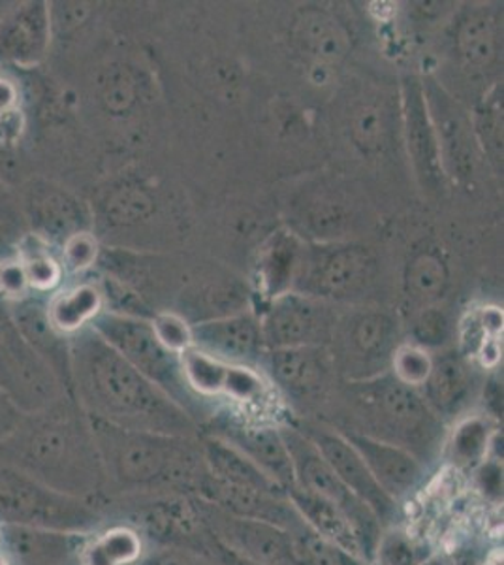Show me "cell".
Masks as SVG:
<instances>
[{
    "instance_id": "obj_1",
    "label": "cell",
    "mask_w": 504,
    "mask_h": 565,
    "mask_svg": "<svg viewBox=\"0 0 504 565\" xmlns=\"http://www.w3.org/2000/svg\"><path fill=\"white\" fill-rule=\"evenodd\" d=\"M71 394L85 415L117 428L194 437L196 418L128 364L93 328L71 340Z\"/></svg>"
},
{
    "instance_id": "obj_2",
    "label": "cell",
    "mask_w": 504,
    "mask_h": 565,
    "mask_svg": "<svg viewBox=\"0 0 504 565\" xmlns=\"http://www.w3.org/2000/svg\"><path fill=\"white\" fill-rule=\"evenodd\" d=\"M0 462L98 508L106 495L103 462L89 417L72 396L42 412L23 415L20 426L0 441Z\"/></svg>"
},
{
    "instance_id": "obj_3",
    "label": "cell",
    "mask_w": 504,
    "mask_h": 565,
    "mask_svg": "<svg viewBox=\"0 0 504 565\" xmlns=\"http://www.w3.org/2000/svg\"><path fill=\"white\" fill-rule=\"evenodd\" d=\"M339 431H354L409 450L426 468L437 462L447 439V424L435 415L418 388L394 373L367 381H343L339 388Z\"/></svg>"
},
{
    "instance_id": "obj_4",
    "label": "cell",
    "mask_w": 504,
    "mask_h": 565,
    "mask_svg": "<svg viewBox=\"0 0 504 565\" xmlns=\"http://www.w3.org/2000/svg\"><path fill=\"white\" fill-rule=\"evenodd\" d=\"M89 423L103 462L104 494H140L199 479L204 455L192 437L125 430L96 418Z\"/></svg>"
},
{
    "instance_id": "obj_5",
    "label": "cell",
    "mask_w": 504,
    "mask_h": 565,
    "mask_svg": "<svg viewBox=\"0 0 504 565\" xmlns=\"http://www.w3.org/2000/svg\"><path fill=\"white\" fill-rule=\"evenodd\" d=\"M103 524L104 514L96 503L57 492L0 462V526L87 535Z\"/></svg>"
},
{
    "instance_id": "obj_6",
    "label": "cell",
    "mask_w": 504,
    "mask_h": 565,
    "mask_svg": "<svg viewBox=\"0 0 504 565\" xmlns=\"http://www.w3.org/2000/svg\"><path fill=\"white\" fill-rule=\"evenodd\" d=\"M378 260L357 242H303L292 290L328 303H351L375 285Z\"/></svg>"
},
{
    "instance_id": "obj_7",
    "label": "cell",
    "mask_w": 504,
    "mask_h": 565,
    "mask_svg": "<svg viewBox=\"0 0 504 565\" xmlns=\"http://www.w3.org/2000/svg\"><path fill=\"white\" fill-rule=\"evenodd\" d=\"M90 328L191 417L204 412L199 396L186 385L181 356L160 343L151 319L103 311Z\"/></svg>"
},
{
    "instance_id": "obj_8",
    "label": "cell",
    "mask_w": 504,
    "mask_h": 565,
    "mask_svg": "<svg viewBox=\"0 0 504 565\" xmlns=\"http://www.w3.org/2000/svg\"><path fill=\"white\" fill-rule=\"evenodd\" d=\"M401 343L403 328L396 313L364 306L339 313L328 349L339 380L367 381L389 372Z\"/></svg>"
},
{
    "instance_id": "obj_9",
    "label": "cell",
    "mask_w": 504,
    "mask_h": 565,
    "mask_svg": "<svg viewBox=\"0 0 504 565\" xmlns=\"http://www.w3.org/2000/svg\"><path fill=\"white\" fill-rule=\"evenodd\" d=\"M279 430L292 458L296 487L332 501L333 505L341 509V513L345 514L346 521L356 533L365 562L371 564L375 558L378 537L384 530L383 522L378 521L377 514L365 501L352 494L351 490L339 481L330 463L298 426L282 424Z\"/></svg>"
},
{
    "instance_id": "obj_10",
    "label": "cell",
    "mask_w": 504,
    "mask_h": 565,
    "mask_svg": "<svg viewBox=\"0 0 504 565\" xmlns=\"http://www.w3.org/2000/svg\"><path fill=\"white\" fill-rule=\"evenodd\" d=\"M0 391L25 415L71 396L52 367L26 343L4 300H0Z\"/></svg>"
},
{
    "instance_id": "obj_11",
    "label": "cell",
    "mask_w": 504,
    "mask_h": 565,
    "mask_svg": "<svg viewBox=\"0 0 504 565\" xmlns=\"http://www.w3.org/2000/svg\"><path fill=\"white\" fill-rule=\"evenodd\" d=\"M450 53L467 82L480 87H495L503 65V15L498 8L471 4L455 13L450 26Z\"/></svg>"
},
{
    "instance_id": "obj_12",
    "label": "cell",
    "mask_w": 504,
    "mask_h": 565,
    "mask_svg": "<svg viewBox=\"0 0 504 565\" xmlns=\"http://www.w3.org/2000/svg\"><path fill=\"white\" fill-rule=\"evenodd\" d=\"M258 317L266 351H274L328 348L339 313L333 303L290 290L266 303Z\"/></svg>"
},
{
    "instance_id": "obj_13",
    "label": "cell",
    "mask_w": 504,
    "mask_h": 565,
    "mask_svg": "<svg viewBox=\"0 0 504 565\" xmlns=\"http://www.w3.org/2000/svg\"><path fill=\"white\" fill-rule=\"evenodd\" d=\"M269 385L288 402L309 409L328 399L337 383V372L328 348L274 349L266 351L260 366Z\"/></svg>"
},
{
    "instance_id": "obj_14",
    "label": "cell",
    "mask_w": 504,
    "mask_h": 565,
    "mask_svg": "<svg viewBox=\"0 0 504 565\" xmlns=\"http://www.w3.org/2000/svg\"><path fill=\"white\" fill-rule=\"evenodd\" d=\"M429 114L441 148L442 168L453 181H471L480 159L479 141L474 136L473 119L465 106L433 76L421 77Z\"/></svg>"
},
{
    "instance_id": "obj_15",
    "label": "cell",
    "mask_w": 504,
    "mask_h": 565,
    "mask_svg": "<svg viewBox=\"0 0 504 565\" xmlns=\"http://www.w3.org/2000/svg\"><path fill=\"white\" fill-rule=\"evenodd\" d=\"M399 121L401 136L415 170L416 180L423 191L439 193L444 189L447 174L442 168L441 148L429 114L421 77L407 74L399 90Z\"/></svg>"
},
{
    "instance_id": "obj_16",
    "label": "cell",
    "mask_w": 504,
    "mask_h": 565,
    "mask_svg": "<svg viewBox=\"0 0 504 565\" xmlns=\"http://www.w3.org/2000/svg\"><path fill=\"white\" fill-rule=\"evenodd\" d=\"M300 430L313 441L339 481L375 511L384 527L389 526L397 516V503L378 487L354 445L341 431L324 424L307 423Z\"/></svg>"
},
{
    "instance_id": "obj_17",
    "label": "cell",
    "mask_w": 504,
    "mask_h": 565,
    "mask_svg": "<svg viewBox=\"0 0 504 565\" xmlns=\"http://www.w3.org/2000/svg\"><path fill=\"white\" fill-rule=\"evenodd\" d=\"M26 228L58 249L79 232L93 231V210L76 194L47 181L32 183L23 202Z\"/></svg>"
},
{
    "instance_id": "obj_18",
    "label": "cell",
    "mask_w": 504,
    "mask_h": 565,
    "mask_svg": "<svg viewBox=\"0 0 504 565\" xmlns=\"http://www.w3.org/2000/svg\"><path fill=\"white\" fill-rule=\"evenodd\" d=\"M192 348L230 366L255 367L266 353L260 317L250 309L192 324Z\"/></svg>"
},
{
    "instance_id": "obj_19",
    "label": "cell",
    "mask_w": 504,
    "mask_h": 565,
    "mask_svg": "<svg viewBox=\"0 0 504 565\" xmlns=\"http://www.w3.org/2000/svg\"><path fill=\"white\" fill-rule=\"evenodd\" d=\"M213 428V436L239 450L243 457L249 458L282 489H290L294 484L292 458L279 426L250 423L234 415H215Z\"/></svg>"
},
{
    "instance_id": "obj_20",
    "label": "cell",
    "mask_w": 504,
    "mask_h": 565,
    "mask_svg": "<svg viewBox=\"0 0 504 565\" xmlns=\"http://www.w3.org/2000/svg\"><path fill=\"white\" fill-rule=\"evenodd\" d=\"M479 370L473 359L450 348L431 353V372L421 385L420 394L442 423H453L465 417L479 394Z\"/></svg>"
},
{
    "instance_id": "obj_21",
    "label": "cell",
    "mask_w": 504,
    "mask_h": 565,
    "mask_svg": "<svg viewBox=\"0 0 504 565\" xmlns=\"http://www.w3.org/2000/svg\"><path fill=\"white\" fill-rule=\"evenodd\" d=\"M218 543L242 558L260 565H300L292 533L269 522L217 511L211 514Z\"/></svg>"
},
{
    "instance_id": "obj_22",
    "label": "cell",
    "mask_w": 504,
    "mask_h": 565,
    "mask_svg": "<svg viewBox=\"0 0 504 565\" xmlns=\"http://www.w3.org/2000/svg\"><path fill=\"white\" fill-rule=\"evenodd\" d=\"M52 40L50 2H21L0 21V66H39L47 57Z\"/></svg>"
},
{
    "instance_id": "obj_23",
    "label": "cell",
    "mask_w": 504,
    "mask_h": 565,
    "mask_svg": "<svg viewBox=\"0 0 504 565\" xmlns=\"http://www.w3.org/2000/svg\"><path fill=\"white\" fill-rule=\"evenodd\" d=\"M341 434L354 445L360 457L364 458L365 466L378 487L396 503L412 498L428 481V468L412 457L409 450L354 431Z\"/></svg>"
},
{
    "instance_id": "obj_24",
    "label": "cell",
    "mask_w": 504,
    "mask_h": 565,
    "mask_svg": "<svg viewBox=\"0 0 504 565\" xmlns=\"http://www.w3.org/2000/svg\"><path fill=\"white\" fill-rule=\"evenodd\" d=\"M290 40L298 53L322 66L339 65L352 50L351 31L326 8H300L290 23Z\"/></svg>"
},
{
    "instance_id": "obj_25",
    "label": "cell",
    "mask_w": 504,
    "mask_h": 565,
    "mask_svg": "<svg viewBox=\"0 0 504 565\" xmlns=\"http://www.w3.org/2000/svg\"><path fill=\"white\" fill-rule=\"evenodd\" d=\"M7 303L26 343L52 367L71 394V340L53 328L45 311V296L31 295Z\"/></svg>"
},
{
    "instance_id": "obj_26",
    "label": "cell",
    "mask_w": 504,
    "mask_h": 565,
    "mask_svg": "<svg viewBox=\"0 0 504 565\" xmlns=\"http://www.w3.org/2000/svg\"><path fill=\"white\" fill-rule=\"evenodd\" d=\"M450 266L441 247L421 242L410 250L403 268V302L410 317L423 309L439 308L450 290Z\"/></svg>"
},
{
    "instance_id": "obj_27",
    "label": "cell",
    "mask_w": 504,
    "mask_h": 565,
    "mask_svg": "<svg viewBox=\"0 0 504 565\" xmlns=\"http://www.w3.org/2000/svg\"><path fill=\"white\" fill-rule=\"evenodd\" d=\"M45 311L58 334L72 340L93 327V322L106 311L103 287L90 279L64 282L61 289L45 298Z\"/></svg>"
},
{
    "instance_id": "obj_28",
    "label": "cell",
    "mask_w": 504,
    "mask_h": 565,
    "mask_svg": "<svg viewBox=\"0 0 504 565\" xmlns=\"http://www.w3.org/2000/svg\"><path fill=\"white\" fill-rule=\"evenodd\" d=\"M205 471L213 481L234 487V489L253 490L269 495H287V490L281 484L266 476L262 469L243 457L239 450L218 439V437H205L202 444Z\"/></svg>"
},
{
    "instance_id": "obj_29",
    "label": "cell",
    "mask_w": 504,
    "mask_h": 565,
    "mask_svg": "<svg viewBox=\"0 0 504 565\" xmlns=\"http://www.w3.org/2000/svg\"><path fill=\"white\" fill-rule=\"evenodd\" d=\"M303 239L292 231H277L260 249L256 285L266 303L292 290L300 266Z\"/></svg>"
},
{
    "instance_id": "obj_30",
    "label": "cell",
    "mask_w": 504,
    "mask_h": 565,
    "mask_svg": "<svg viewBox=\"0 0 504 565\" xmlns=\"http://www.w3.org/2000/svg\"><path fill=\"white\" fill-rule=\"evenodd\" d=\"M287 498L301 522L319 537L343 548L346 553L354 554L357 558L364 559L362 546L357 541L356 533L346 521L345 514L341 513L337 505L332 501L324 500L320 495L311 494L307 490L292 484L287 489ZM365 562V559H364Z\"/></svg>"
},
{
    "instance_id": "obj_31",
    "label": "cell",
    "mask_w": 504,
    "mask_h": 565,
    "mask_svg": "<svg viewBox=\"0 0 504 565\" xmlns=\"http://www.w3.org/2000/svg\"><path fill=\"white\" fill-rule=\"evenodd\" d=\"M157 212L151 189L140 181H119L106 189L93 210L95 225L106 231H125L146 223Z\"/></svg>"
},
{
    "instance_id": "obj_32",
    "label": "cell",
    "mask_w": 504,
    "mask_h": 565,
    "mask_svg": "<svg viewBox=\"0 0 504 565\" xmlns=\"http://www.w3.org/2000/svg\"><path fill=\"white\" fill-rule=\"evenodd\" d=\"M143 556V540L132 526L114 524L82 535L74 565H138Z\"/></svg>"
},
{
    "instance_id": "obj_33",
    "label": "cell",
    "mask_w": 504,
    "mask_h": 565,
    "mask_svg": "<svg viewBox=\"0 0 504 565\" xmlns=\"http://www.w3.org/2000/svg\"><path fill=\"white\" fill-rule=\"evenodd\" d=\"M498 431L492 420L482 415H465L458 418L450 434H447L442 455L453 468L461 471H476L485 458L492 455L493 441Z\"/></svg>"
},
{
    "instance_id": "obj_34",
    "label": "cell",
    "mask_w": 504,
    "mask_h": 565,
    "mask_svg": "<svg viewBox=\"0 0 504 565\" xmlns=\"http://www.w3.org/2000/svg\"><path fill=\"white\" fill-rule=\"evenodd\" d=\"M15 257L20 258L21 268L25 271L31 295L47 298L66 282L68 276L64 271L58 250L31 232L18 239Z\"/></svg>"
},
{
    "instance_id": "obj_35",
    "label": "cell",
    "mask_w": 504,
    "mask_h": 565,
    "mask_svg": "<svg viewBox=\"0 0 504 565\" xmlns=\"http://www.w3.org/2000/svg\"><path fill=\"white\" fill-rule=\"evenodd\" d=\"M143 89L140 72L127 63H109L95 77L96 103L108 116H130L140 106Z\"/></svg>"
},
{
    "instance_id": "obj_36",
    "label": "cell",
    "mask_w": 504,
    "mask_h": 565,
    "mask_svg": "<svg viewBox=\"0 0 504 565\" xmlns=\"http://www.w3.org/2000/svg\"><path fill=\"white\" fill-rule=\"evenodd\" d=\"M474 136L484 161L501 174L503 172V85L497 84L479 98L471 114Z\"/></svg>"
},
{
    "instance_id": "obj_37",
    "label": "cell",
    "mask_w": 504,
    "mask_h": 565,
    "mask_svg": "<svg viewBox=\"0 0 504 565\" xmlns=\"http://www.w3.org/2000/svg\"><path fill=\"white\" fill-rule=\"evenodd\" d=\"M181 356V367L185 375L186 385L199 398H215L223 396L224 381L230 364L213 359L199 349H186Z\"/></svg>"
},
{
    "instance_id": "obj_38",
    "label": "cell",
    "mask_w": 504,
    "mask_h": 565,
    "mask_svg": "<svg viewBox=\"0 0 504 565\" xmlns=\"http://www.w3.org/2000/svg\"><path fill=\"white\" fill-rule=\"evenodd\" d=\"M433 554V546L428 541L418 540L401 527H388L378 537L373 562L378 565H420Z\"/></svg>"
},
{
    "instance_id": "obj_39",
    "label": "cell",
    "mask_w": 504,
    "mask_h": 565,
    "mask_svg": "<svg viewBox=\"0 0 504 565\" xmlns=\"http://www.w3.org/2000/svg\"><path fill=\"white\" fill-rule=\"evenodd\" d=\"M389 135L388 111L377 103L357 104L352 111L351 136L364 153L383 151Z\"/></svg>"
},
{
    "instance_id": "obj_40",
    "label": "cell",
    "mask_w": 504,
    "mask_h": 565,
    "mask_svg": "<svg viewBox=\"0 0 504 565\" xmlns=\"http://www.w3.org/2000/svg\"><path fill=\"white\" fill-rule=\"evenodd\" d=\"M455 327L441 308L423 309L410 317L409 343L429 353L444 351L452 345Z\"/></svg>"
},
{
    "instance_id": "obj_41",
    "label": "cell",
    "mask_w": 504,
    "mask_h": 565,
    "mask_svg": "<svg viewBox=\"0 0 504 565\" xmlns=\"http://www.w3.org/2000/svg\"><path fill=\"white\" fill-rule=\"evenodd\" d=\"M292 537L300 565H367L364 559L328 543L307 526L292 533Z\"/></svg>"
},
{
    "instance_id": "obj_42",
    "label": "cell",
    "mask_w": 504,
    "mask_h": 565,
    "mask_svg": "<svg viewBox=\"0 0 504 565\" xmlns=\"http://www.w3.org/2000/svg\"><path fill=\"white\" fill-rule=\"evenodd\" d=\"M58 257L63 263L66 276H85L87 271L93 270L100 253H103V245L96 238L93 231L79 232L71 239H66L61 247H58Z\"/></svg>"
},
{
    "instance_id": "obj_43",
    "label": "cell",
    "mask_w": 504,
    "mask_h": 565,
    "mask_svg": "<svg viewBox=\"0 0 504 565\" xmlns=\"http://www.w3.org/2000/svg\"><path fill=\"white\" fill-rule=\"evenodd\" d=\"M268 381L255 367L228 366L223 396L243 405L262 404L268 396Z\"/></svg>"
},
{
    "instance_id": "obj_44",
    "label": "cell",
    "mask_w": 504,
    "mask_h": 565,
    "mask_svg": "<svg viewBox=\"0 0 504 565\" xmlns=\"http://www.w3.org/2000/svg\"><path fill=\"white\" fill-rule=\"evenodd\" d=\"M389 372L394 373L397 380L405 385L420 391L431 372V353L418 345H412L409 341H403L392 359Z\"/></svg>"
},
{
    "instance_id": "obj_45",
    "label": "cell",
    "mask_w": 504,
    "mask_h": 565,
    "mask_svg": "<svg viewBox=\"0 0 504 565\" xmlns=\"http://www.w3.org/2000/svg\"><path fill=\"white\" fill-rule=\"evenodd\" d=\"M151 327L160 343L172 353H185L186 349L192 348V324L181 313L157 311L151 319Z\"/></svg>"
},
{
    "instance_id": "obj_46",
    "label": "cell",
    "mask_w": 504,
    "mask_h": 565,
    "mask_svg": "<svg viewBox=\"0 0 504 565\" xmlns=\"http://www.w3.org/2000/svg\"><path fill=\"white\" fill-rule=\"evenodd\" d=\"M52 12L53 36L55 34H68L77 31L89 20L93 13V4L87 2H50Z\"/></svg>"
},
{
    "instance_id": "obj_47",
    "label": "cell",
    "mask_w": 504,
    "mask_h": 565,
    "mask_svg": "<svg viewBox=\"0 0 504 565\" xmlns=\"http://www.w3.org/2000/svg\"><path fill=\"white\" fill-rule=\"evenodd\" d=\"M25 296H31V290L20 258L13 253L12 257L0 260V300L15 302Z\"/></svg>"
},
{
    "instance_id": "obj_48",
    "label": "cell",
    "mask_w": 504,
    "mask_h": 565,
    "mask_svg": "<svg viewBox=\"0 0 504 565\" xmlns=\"http://www.w3.org/2000/svg\"><path fill=\"white\" fill-rule=\"evenodd\" d=\"M0 231L7 232L8 236H12L15 242L29 232L23 206L8 189L2 175H0Z\"/></svg>"
},
{
    "instance_id": "obj_49",
    "label": "cell",
    "mask_w": 504,
    "mask_h": 565,
    "mask_svg": "<svg viewBox=\"0 0 504 565\" xmlns=\"http://www.w3.org/2000/svg\"><path fill=\"white\" fill-rule=\"evenodd\" d=\"M479 476L480 490H484L485 494L493 495L498 500L503 495V468L498 463V458H485L482 466L476 469Z\"/></svg>"
},
{
    "instance_id": "obj_50",
    "label": "cell",
    "mask_w": 504,
    "mask_h": 565,
    "mask_svg": "<svg viewBox=\"0 0 504 565\" xmlns=\"http://www.w3.org/2000/svg\"><path fill=\"white\" fill-rule=\"evenodd\" d=\"M21 90L20 85L13 82L12 77L0 74V117L20 111Z\"/></svg>"
},
{
    "instance_id": "obj_51",
    "label": "cell",
    "mask_w": 504,
    "mask_h": 565,
    "mask_svg": "<svg viewBox=\"0 0 504 565\" xmlns=\"http://www.w3.org/2000/svg\"><path fill=\"white\" fill-rule=\"evenodd\" d=\"M25 413H21L12 399L8 398L4 392L0 391V441H4L18 426Z\"/></svg>"
},
{
    "instance_id": "obj_52",
    "label": "cell",
    "mask_w": 504,
    "mask_h": 565,
    "mask_svg": "<svg viewBox=\"0 0 504 565\" xmlns=\"http://www.w3.org/2000/svg\"><path fill=\"white\" fill-rule=\"evenodd\" d=\"M138 565H210L202 559L194 558L191 554L175 553V551H167V553L157 554L146 562Z\"/></svg>"
},
{
    "instance_id": "obj_53",
    "label": "cell",
    "mask_w": 504,
    "mask_h": 565,
    "mask_svg": "<svg viewBox=\"0 0 504 565\" xmlns=\"http://www.w3.org/2000/svg\"><path fill=\"white\" fill-rule=\"evenodd\" d=\"M218 554H221V564L223 565H260L255 564V562H249V559L242 558V556H237V554L228 551L226 546L221 545L218 543Z\"/></svg>"
},
{
    "instance_id": "obj_54",
    "label": "cell",
    "mask_w": 504,
    "mask_h": 565,
    "mask_svg": "<svg viewBox=\"0 0 504 565\" xmlns=\"http://www.w3.org/2000/svg\"><path fill=\"white\" fill-rule=\"evenodd\" d=\"M15 244L18 242L12 236H8L7 232L0 231V260L12 257L13 253H15Z\"/></svg>"
},
{
    "instance_id": "obj_55",
    "label": "cell",
    "mask_w": 504,
    "mask_h": 565,
    "mask_svg": "<svg viewBox=\"0 0 504 565\" xmlns=\"http://www.w3.org/2000/svg\"><path fill=\"white\" fill-rule=\"evenodd\" d=\"M420 565H455V562H453V559L447 558V556H439V554H433L431 558L426 559V562Z\"/></svg>"
},
{
    "instance_id": "obj_56",
    "label": "cell",
    "mask_w": 504,
    "mask_h": 565,
    "mask_svg": "<svg viewBox=\"0 0 504 565\" xmlns=\"http://www.w3.org/2000/svg\"><path fill=\"white\" fill-rule=\"evenodd\" d=\"M503 564V558L501 556H495V558L485 559L484 565H501Z\"/></svg>"
}]
</instances>
